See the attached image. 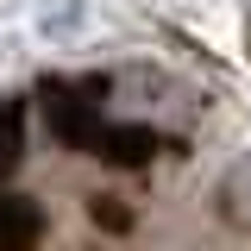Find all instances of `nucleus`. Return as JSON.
Wrapping results in <instances>:
<instances>
[{
	"label": "nucleus",
	"mask_w": 251,
	"mask_h": 251,
	"mask_svg": "<svg viewBox=\"0 0 251 251\" xmlns=\"http://www.w3.org/2000/svg\"><path fill=\"white\" fill-rule=\"evenodd\" d=\"M214 214L226 232H239L251 245V151L245 157H232L226 170H220V182H214Z\"/></svg>",
	"instance_id": "1"
},
{
	"label": "nucleus",
	"mask_w": 251,
	"mask_h": 251,
	"mask_svg": "<svg viewBox=\"0 0 251 251\" xmlns=\"http://www.w3.org/2000/svg\"><path fill=\"white\" fill-rule=\"evenodd\" d=\"M44 245V207L0 188V251H38Z\"/></svg>",
	"instance_id": "2"
}]
</instances>
